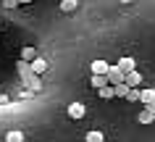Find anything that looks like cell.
I'll return each mask as SVG.
<instances>
[{
	"instance_id": "3",
	"label": "cell",
	"mask_w": 155,
	"mask_h": 142,
	"mask_svg": "<svg viewBox=\"0 0 155 142\" xmlns=\"http://www.w3.org/2000/svg\"><path fill=\"white\" fill-rule=\"evenodd\" d=\"M124 84H126V87H139V84H142V74H139L137 68L129 71V74L124 76Z\"/></svg>"
},
{
	"instance_id": "17",
	"label": "cell",
	"mask_w": 155,
	"mask_h": 142,
	"mask_svg": "<svg viewBox=\"0 0 155 142\" xmlns=\"http://www.w3.org/2000/svg\"><path fill=\"white\" fill-rule=\"evenodd\" d=\"M118 3H134V0H118Z\"/></svg>"
},
{
	"instance_id": "11",
	"label": "cell",
	"mask_w": 155,
	"mask_h": 142,
	"mask_svg": "<svg viewBox=\"0 0 155 142\" xmlns=\"http://www.w3.org/2000/svg\"><path fill=\"white\" fill-rule=\"evenodd\" d=\"M137 118H139V124H153V121H155V116H153L147 108H145V111H139V116H137Z\"/></svg>"
},
{
	"instance_id": "8",
	"label": "cell",
	"mask_w": 155,
	"mask_h": 142,
	"mask_svg": "<svg viewBox=\"0 0 155 142\" xmlns=\"http://www.w3.org/2000/svg\"><path fill=\"white\" fill-rule=\"evenodd\" d=\"M116 66L121 68L124 74H129V71H134V68H137V63H134V58H121L118 63H116Z\"/></svg>"
},
{
	"instance_id": "12",
	"label": "cell",
	"mask_w": 155,
	"mask_h": 142,
	"mask_svg": "<svg viewBox=\"0 0 155 142\" xmlns=\"http://www.w3.org/2000/svg\"><path fill=\"white\" fill-rule=\"evenodd\" d=\"M105 84H108V76L92 74V87H97V90H100V87H105Z\"/></svg>"
},
{
	"instance_id": "9",
	"label": "cell",
	"mask_w": 155,
	"mask_h": 142,
	"mask_svg": "<svg viewBox=\"0 0 155 142\" xmlns=\"http://www.w3.org/2000/svg\"><path fill=\"white\" fill-rule=\"evenodd\" d=\"M84 140H87V142H103V140H105V134L100 132V129H92V132H87Z\"/></svg>"
},
{
	"instance_id": "15",
	"label": "cell",
	"mask_w": 155,
	"mask_h": 142,
	"mask_svg": "<svg viewBox=\"0 0 155 142\" xmlns=\"http://www.w3.org/2000/svg\"><path fill=\"white\" fill-rule=\"evenodd\" d=\"M126 100L139 103V87H129V92H126Z\"/></svg>"
},
{
	"instance_id": "2",
	"label": "cell",
	"mask_w": 155,
	"mask_h": 142,
	"mask_svg": "<svg viewBox=\"0 0 155 142\" xmlns=\"http://www.w3.org/2000/svg\"><path fill=\"white\" fill-rule=\"evenodd\" d=\"M124 76H126V74H124L118 66H110V68H108V84H121Z\"/></svg>"
},
{
	"instance_id": "10",
	"label": "cell",
	"mask_w": 155,
	"mask_h": 142,
	"mask_svg": "<svg viewBox=\"0 0 155 142\" xmlns=\"http://www.w3.org/2000/svg\"><path fill=\"white\" fill-rule=\"evenodd\" d=\"M5 142H24V132H18V129H11L5 134Z\"/></svg>"
},
{
	"instance_id": "7",
	"label": "cell",
	"mask_w": 155,
	"mask_h": 142,
	"mask_svg": "<svg viewBox=\"0 0 155 142\" xmlns=\"http://www.w3.org/2000/svg\"><path fill=\"white\" fill-rule=\"evenodd\" d=\"M34 58H37V50H34L32 45H26V48H21V61H24V63H32Z\"/></svg>"
},
{
	"instance_id": "6",
	"label": "cell",
	"mask_w": 155,
	"mask_h": 142,
	"mask_svg": "<svg viewBox=\"0 0 155 142\" xmlns=\"http://www.w3.org/2000/svg\"><path fill=\"white\" fill-rule=\"evenodd\" d=\"M153 100H155V90H153V87H145V90H139V103L150 105Z\"/></svg>"
},
{
	"instance_id": "5",
	"label": "cell",
	"mask_w": 155,
	"mask_h": 142,
	"mask_svg": "<svg viewBox=\"0 0 155 142\" xmlns=\"http://www.w3.org/2000/svg\"><path fill=\"white\" fill-rule=\"evenodd\" d=\"M108 68H110V63H108V61H92V74L108 76Z\"/></svg>"
},
{
	"instance_id": "16",
	"label": "cell",
	"mask_w": 155,
	"mask_h": 142,
	"mask_svg": "<svg viewBox=\"0 0 155 142\" xmlns=\"http://www.w3.org/2000/svg\"><path fill=\"white\" fill-rule=\"evenodd\" d=\"M3 5H5V8H16L18 0H3Z\"/></svg>"
},
{
	"instance_id": "18",
	"label": "cell",
	"mask_w": 155,
	"mask_h": 142,
	"mask_svg": "<svg viewBox=\"0 0 155 142\" xmlns=\"http://www.w3.org/2000/svg\"><path fill=\"white\" fill-rule=\"evenodd\" d=\"M18 3H32V0H18Z\"/></svg>"
},
{
	"instance_id": "1",
	"label": "cell",
	"mask_w": 155,
	"mask_h": 142,
	"mask_svg": "<svg viewBox=\"0 0 155 142\" xmlns=\"http://www.w3.org/2000/svg\"><path fill=\"white\" fill-rule=\"evenodd\" d=\"M66 113H68V118H84V113H87V105L84 103H71L68 108H66Z\"/></svg>"
},
{
	"instance_id": "14",
	"label": "cell",
	"mask_w": 155,
	"mask_h": 142,
	"mask_svg": "<svg viewBox=\"0 0 155 142\" xmlns=\"http://www.w3.org/2000/svg\"><path fill=\"white\" fill-rule=\"evenodd\" d=\"M74 8H76V0H61V11L63 13H71Z\"/></svg>"
},
{
	"instance_id": "4",
	"label": "cell",
	"mask_w": 155,
	"mask_h": 142,
	"mask_svg": "<svg viewBox=\"0 0 155 142\" xmlns=\"http://www.w3.org/2000/svg\"><path fill=\"white\" fill-rule=\"evenodd\" d=\"M29 68H32V74L40 76V74H45V71H48V61H45V58H34L32 63H29Z\"/></svg>"
},
{
	"instance_id": "13",
	"label": "cell",
	"mask_w": 155,
	"mask_h": 142,
	"mask_svg": "<svg viewBox=\"0 0 155 142\" xmlns=\"http://www.w3.org/2000/svg\"><path fill=\"white\" fill-rule=\"evenodd\" d=\"M97 95H100V97H116V95H113V84H105V87H100Z\"/></svg>"
}]
</instances>
